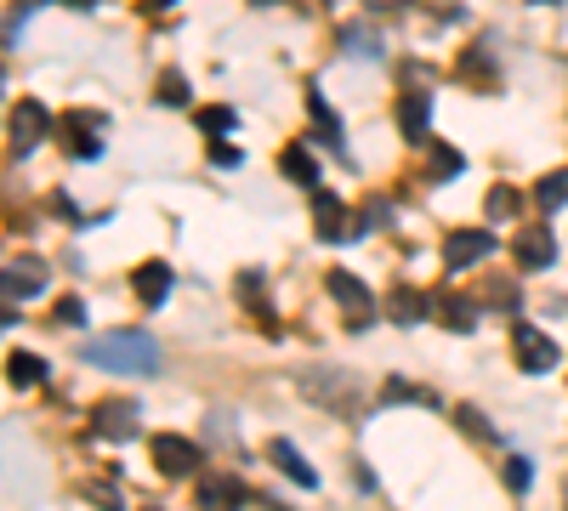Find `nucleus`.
I'll list each match as a JSON object with an SVG mask.
<instances>
[{
	"mask_svg": "<svg viewBox=\"0 0 568 511\" xmlns=\"http://www.w3.org/2000/svg\"><path fill=\"white\" fill-rule=\"evenodd\" d=\"M142 409L131 404V398H103V404L91 409V432L103 443H131L142 432V421H137Z\"/></svg>",
	"mask_w": 568,
	"mask_h": 511,
	"instance_id": "obj_2",
	"label": "nucleus"
},
{
	"mask_svg": "<svg viewBox=\"0 0 568 511\" xmlns=\"http://www.w3.org/2000/svg\"><path fill=\"white\" fill-rule=\"evenodd\" d=\"M512 353L523 364V375H551L557 370V341L546 330H534V324H517L512 330Z\"/></svg>",
	"mask_w": 568,
	"mask_h": 511,
	"instance_id": "obj_4",
	"label": "nucleus"
},
{
	"mask_svg": "<svg viewBox=\"0 0 568 511\" xmlns=\"http://www.w3.org/2000/svg\"><path fill=\"white\" fill-rule=\"evenodd\" d=\"M438 313L449 318V330H455V335H472V330H478V301H466V296H438Z\"/></svg>",
	"mask_w": 568,
	"mask_h": 511,
	"instance_id": "obj_18",
	"label": "nucleus"
},
{
	"mask_svg": "<svg viewBox=\"0 0 568 511\" xmlns=\"http://www.w3.org/2000/svg\"><path fill=\"white\" fill-rule=\"evenodd\" d=\"M103 114H69L63 120V148L74 159H103Z\"/></svg>",
	"mask_w": 568,
	"mask_h": 511,
	"instance_id": "obj_9",
	"label": "nucleus"
},
{
	"mask_svg": "<svg viewBox=\"0 0 568 511\" xmlns=\"http://www.w3.org/2000/svg\"><path fill=\"white\" fill-rule=\"evenodd\" d=\"M534 6H557V0H534Z\"/></svg>",
	"mask_w": 568,
	"mask_h": 511,
	"instance_id": "obj_36",
	"label": "nucleus"
},
{
	"mask_svg": "<svg viewBox=\"0 0 568 511\" xmlns=\"http://www.w3.org/2000/svg\"><path fill=\"white\" fill-rule=\"evenodd\" d=\"M86 364L97 370H114V375H160V341L148 330H114V335H97L80 347Z\"/></svg>",
	"mask_w": 568,
	"mask_h": 511,
	"instance_id": "obj_1",
	"label": "nucleus"
},
{
	"mask_svg": "<svg viewBox=\"0 0 568 511\" xmlns=\"http://www.w3.org/2000/svg\"><path fill=\"white\" fill-rule=\"evenodd\" d=\"M426 148H432V182H455L466 171V159L455 154L449 142H426Z\"/></svg>",
	"mask_w": 568,
	"mask_h": 511,
	"instance_id": "obj_23",
	"label": "nucleus"
},
{
	"mask_svg": "<svg viewBox=\"0 0 568 511\" xmlns=\"http://www.w3.org/2000/svg\"><path fill=\"white\" fill-rule=\"evenodd\" d=\"M199 443L194 438H177V432H160L154 438V466H160L165 477H194L199 472Z\"/></svg>",
	"mask_w": 568,
	"mask_h": 511,
	"instance_id": "obj_5",
	"label": "nucleus"
},
{
	"mask_svg": "<svg viewBox=\"0 0 568 511\" xmlns=\"http://www.w3.org/2000/svg\"><path fill=\"white\" fill-rule=\"evenodd\" d=\"M398 131H404L409 142H432V97H426V91L398 97Z\"/></svg>",
	"mask_w": 568,
	"mask_h": 511,
	"instance_id": "obj_13",
	"label": "nucleus"
},
{
	"mask_svg": "<svg viewBox=\"0 0 568 511\" xmlns=\"http://www.w3.org/2000/svg\"><path fill=\"white\" fill-rule=\"evenodd\" d=\"M461 74H466V80H478V74L489 80V74H495V63H489V57H478V46H472V52H466V63H461Z\"/></svg>",
	"mask_w": 568,
	"mask_h": 511,
	"instance_id": "obj_33",
	"label": "nucleus"
},
{
	"mask_svg": "<svg viewBox=\"0 0 568 511\" xmlns=\"http://www.w3.org/2000/svg\"><path fill=\"white\" fill-rule=\"evenodd\" d=\"M239 301H262V273H256V267H245V273H239Z\"/></svg>",
	"mask_w": 568,
	"mask_h": 511,
	"instance_id": "obj_31",
	"label": "nucleus"
},
{
	"mask_svg": "<svg viewBox=\"0 0 568 511\" xmlns=\"http://www.w3.org/2000/svg\"><path fill=\"white\" fill-rule=\"evenodd\" d=\"M324 284H330V296L347 307V313L358 318L353 330H370V313H375V296L364 290V279L358 273H347V267H336V273H324Z\"/></svg>",
	"mask_w": 568,
	"mask_h": 511,
	"instance_id": "obj_7",
	"label": "nucleus"
},
{
	"mask_svg": "<svg viewBox=\"0 0 568 511\" xmlns=\"http://www.w3.org/2000/svg\"><path fill=\"white\" fill-rule=\"evenodd\" d=\"M6 381H12V387H40V381H46V358L12 353V358H6Z\"/></svg>",
	"mask_w": 568,
	"mask_h": 511,
	"instance_id": "obj_20",
	"label": "nucleus"
},
{
	"mask_svg": "<svg viewBox=\"0 0 568 511\" xmlns=\"http://www.w3.org/2000/svg\"><path fill=\"white\" fill-rule=\"evenodd\" d=\"M313 228H319L324 245H341V239H358V216L330 188H313Z\"/></svg>",
	"mask_w": 568,
	"mask_h": 511,
	"instance_id": "obj_3",
	"label": "nucleus"
},
{
	"mask_svg": "<svg viewBox=\"0 0 568 511\" xmlns=\"http://www.w3.org/2000/svg\"><path fill=\"white\" fill-rule=\"evenodd\" d=\"M489 301L512 313V307H517V284H512V279H495V284H489Z\"/></svg>",
	"mask_w": 568,
	"mask_h": 511,
	"instance_id": "obj_32",
	"label": "nucleus"
},
{
	"mask_svg": "<svg viewBox=\"0 0 568 511\" xmlns=\"http://www.w3.org/2000/svg\"><path fill=\"white\" fill-rule=\"evenodd\" d=\"M154 103H165V108H188V74H182V69H165L160 80H154Z\"/></svg>",
	"mask_w": 568,
	"mask_h": 511,
	"instance_id": "obj_22",
	"label": "nucleus"
},
{
	"mask_svg": "<svg viewBox=\"0 0 568 511\" xmlns=\"http://www.w3.org/2000/svg\"><path fill=\"white\" fill-rule=\"evenodd\" d=\"M387 313L404 324V330H415V324H426V313H432V301L421 296V290H409V284H398L387 296Z\"/></svg>",
	"mask_w": 568,
	"mask_h": 511,
	"instance_id": "obj_16",
	"label": "nucleus"
},
{
	"mask_svg": "<svg viewBox=\"0 0 568 511\" xmlns=\"http://www.w3.org/2000/svg\"><path fill=\"white\" fill-rule=\"evenodd\" d=\"M46 290V262L40 256H23V262L6 267V301H29Z\"/></svg>",
	"mask_w": 568,
	"mask_h": 511,
	"instance_id": "obj_14",
	"label": "nucleus"
},
{
	"mask_svg": "<svg viewBox=\"0 0 568 511\" xmlns=\"http://www.w3.org/2000/svg\"><path fill=\"white\" fill-rule=\"evenodd\" d=\"M171 284H177V273L165 262H142L137 273H131V290H137V301H148V307H160V301L171 296Z\"/></svg>",
	"mask_w": 568,
	"mask_h": 511,
	"instance_id": "obj_15",
	"label": "nucleus"
},
{
	"mask_svg": "<svg viewBox=\"0 0 568 511\" xmlns=\"http://www.w3.org/2000/svg\"><path fill=\"white\" fill-rule=\"evenodd\" d=\"M46 131H52V114H46V103L23 97V103L12 108V154H29V148H40V142H46Z\"/></svg>",
	"mask_w": 568,
	"mask_h": 511,
	"instance_id": "obj_6",
	"label": "nucleus"
},
{
	"mask_svg": "<svg viewBox=\"0 0 568 511\" xmlns=\"http://www.w3.org/2000/svg\"><path fill=\"white\" fill-rule=\"evenodd\" d=\"M506 489H512V494H529V489H534L529 455H512V460H506Z\"/></svg>",
	"mask_w": 568,
	"mask_h": 511,
	"instance_id": "obj_25",
	"label": "nucleus"
},
{
	"mask_svg": "<svg viewBox=\"0 0 568 511\" xmlns=\"http://www.w3.org/2000/svg\"><path fill=\"white\" fill-rule=\"evenodd\" d=\"M211 159H216V165H222V171H233V165H239V159H245V154H239L233 142H222V137H216V142H211Z\"/></svg>",
	"mask_w": 568,
	"mask_h": 511,
	"instance_id": "obj_34",
	"label": "nucleus"
},
{
	"mask_svg": "<svg viewBox=\"0 0 568 511\" xmlns=\"http://www.w3.org/2000/svg\"><path fill=\"white\" fill-rule=\"evenodd\" d=\"M250 489L239 483V477H205L199 483V506H245Z\"/></svg>",
	"mask_w": 568,
	"mask_h": 511,
	"instance_id": "obj_17",
	"label": "nucleus"
},
{
	"mask_svg": "<svg viewBox=\"0 0 568 511\" xmlns=\"http://www.w3.org/2000/svg\"><path fill=\"white\" fill-rule=\"evenodd\" d=\"M381 222H392V211H387V205H381V199H370V211L358 216V239H364V233H375V228H381Z\"/></svg>",
	"mask_w": 568,
	"mask_h": 511,
	"instance_id": "obj_30",
	"label": "nucleus"
},
{
	"mask_svg": "<svg viewBox=\"0 0 568 511\" xmlns=\"http://www.w3.org/2000/svg\"><path fill=\"white\" fill-rule=\"evenodd\" d=\"M267 460H273V466H279V472L290 477L296 489H319V472L307 466V455H302L290 438H273V443H267Z\"/></svg>",
	"mask_w": 568,
	"mask_h": 511,
	"instance_id": "obj_12",
	"label": "nucleus"
},
{
	"mask_svg": "<svg viewBox=\"0 0 568 511\" xmlns=\"http://www.w3.org/2000/svg\"><path fill=\"white\" fill-rule=\"evenodd\" d=\"M160 6H171V0H148V12H160Z\"/></svg>",
	"mask_w": 568,
	"mask_h": 511,
	"instance_id": "obj_35",
	"label": "nucleus"
},
{
	"mask_svg": "<svg viewBox=\"0 0 568 511\" xmlns=\"http://www.w3.org/2000/svg\"><path fill=\"white\" fill-rule=\"evenodd\" d=\"M279 171L290 182H307V188H319V165H313V154H307L302 142H296V148H284L279 154Z\"/></svg>",
	"mask_w": 568,
	"mask_h": 511,
	"instance_id": "obj_19",
	"label": "nucleus"
},
{
	"mask_svg": "<svg viewBox=\"0 0 568 511\" xmlns=\"http://www.w3.org/2000/svg\"><path fill=\"white\" fill-rule=\"evenodd\" d=\"M52 318L63 324V330H80V324H86V301H80V296H63L52 307Z\"/></svg>",
	"mask_w": 568,
	"mask_h": 511,
	"instance_id": "obj_26",
	"label": "nucleus"
},
{
	"mask_svg": "<svg viewBox=\"0 0 568 511\" xmlns=\"http://www.w3.org/2000/svg\"><path fill=\"white\" fill-rule=\"evenodd\" d=\"M534 205H540V211H563L568 205V171H546V177L534 182Z\"/></svg>",
	"mask_w": 568,
	"mask_h": 511,
	"instance_id": "obj_21",
	"label": "nucleus"
},
{
	"mask_svg": "<svg viewBox=\"0 0 568 511\" xmlns=\"http://www.w3.org/2000/svg\"><path fill=\"white\" fill-rule=\"evenodd\" d=\"M489 216H517V188H506V182H500L495 194H489Z\"/></svg>",
	"mask_w": 568,
	"mask_h": 511,
	"instance_id": "obj_29",
	"label": "nucleus"
},
{
	"mask_svg": "<svg viewBox=\"0 0 568 511\" xmlns=\"http://www.w3.org/2000/svg\"><path fill=\"white\" fill-rule=\"evenodd\" d=\"M483 256H495V233L461 228V233H449V239H444V267H449V273H461V267L483 262Z\"/></svg>",
	"mask_w": 568,
	"mask_h": 511,
	"instance_id": "obj_8",
	"label": "nucleus"
},
{
	"mask_svg": "<svg viewBox=\"0 0 568 511\" xmlns=\"http://www.w3.org/2000/svg\"><path fill=\"white\" fill-rule=\"evenodd\" d=\"M199 131H211V137H228V131H233V108H205V114H199Z\"/></svg>",
	"mask_w": 568,
	"mask_h": 511,
	"instance_id": "obj_28",
	"label": "nucleus"
},
{
	"mask_svg": "<svg viewBox=\"0 0 568 511\" xmlns=\"http://www.w3.org/2000/svg\"><path fill=\"white\" fill-rule=\"evenodd\" d=\"M307 114H313V142H324V148H336L347 142V125H341V114L330 108V97H324L319 86H307Z\"/></svg>",
	"mask_w": 568,
	"mask_h": 511,
	"instance_id": "obj_11",
	"label": "nucleus"
},
{
	"mask_svg": "<svg viewBox=\"0 0 568 511\" xmlns=\"http://www.w3.org/2000/svg\"><path fill=\"white\" fill-rule=\"evenodd\" d=\"M512 256H517V267L546 273V267L557 262V233H551V228H523V233L512 239Z\"/></svg>",
	"mask_w": 568,
	"mask_h": 511,
	"instance_id": "obj_10",
	"label": "nucleus"
},
{
	"mask_svg": "<svg viewBox=\"0 0 568 511\" xmlns=\"http://www.w3.org/2000/svg\"><path fill=\"white\" fill-rule=\"evenodd\" d=\"M455 421H461V432H472V438H495V426L483 421L478 404H461V409H455Z\"/></svg>",
	"mask_w": 568,
	"mask_h": 511,
	"instance_id": "obj_27",
	"label": "nucleus"
},
{
	"mask_svg": "<svg viewBox=\"0 0 568 511\" xmlns=\"http://www.w3.org/2000/svg\"><path fill=\"white\" fill-rule=\"evenodd\" d=\"M341 46H347L353 57H364V63H375V57H387V52H381V40H375L370 29H341Z\"/></svg>",
	"mask_w": 568,
	"mask_h": 511,
	"instance_id": "obj_24",
	"label": "nucleus"
}]
</instances>
